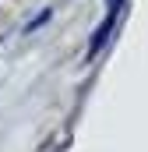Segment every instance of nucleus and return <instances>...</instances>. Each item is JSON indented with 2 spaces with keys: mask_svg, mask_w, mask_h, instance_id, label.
I'll return each mask as SVG.
<instances>
[{
  "mask_svg": "<svg viewBox=\"0 0 148 152\" xmlns=\"http://www.w3.org/2000/svg\"><path fill=\"white\" fill-rule=\"evenodd\" d=\"M113 7H110V14H106V21L95 28V36H92V46H88V60H95V53L106 46V39H110V32H113V25H116V18L123 14V0H110Z\"/></svg>",
  "mask_w": 148,
  "mask_h": 152,
  "instance_id": "obj_1",
  "label": "nucleus"
}]
</instances>
